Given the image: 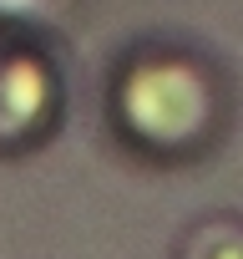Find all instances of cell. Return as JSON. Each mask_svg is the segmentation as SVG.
I'll return each mask as SVG.
<instances>
[{
	"label": "cell",
	"instance_id": "cell-1",
	"mask_svg": "<svg viewBox=\"0 0 243 259\" xmlns=\"http://www.w3.org/2000/svg\"><path fill=\"white\" fill-rule=\"evenodd\" d=\"M116 122L137 148L177 158L213 138L218 127V87L203 61L157 51L137 56L116 76Z\"/></svg>",
	"mask_w": 243,
	"mask_h": 259
},
{
	"label": "cell",
	"instance_id": "cell-2",
	"mask_svg": "<svg viewBox=\"0 0 243 259\" xmlns=\"http://www.w3.org/2000/svg\"><path fill=\"white\" fill-rule=\"evenodd\" d=\"M51 107H56V81L41 61H31V56L0 61V148L46 138Z\"/></svg>",
	"mask_w": 243,
	"mask_h": 259
},
{
	"label": "cell",
	"instance_id": "cell-3",
	"mask_svg": "<svg viewBox=\"0 0 243 259\" xmlns=\"http://www.w3.org/2000/svg\"><path fill=\"white\" fill-rule=\"evenodd\" d=\"M223 249L228 254H218V244H213V234L193 249V259H243V234H233V239H223Z\"/></svg>",
	"mask_w": 243,
	"mask_h": 259
}]
</instances>
